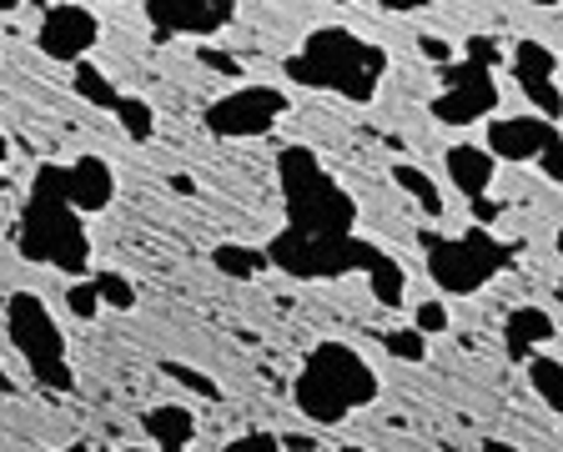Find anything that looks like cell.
I'll use <instances>...</instances> for the list:
<instances>
[{"mask_svg":"<svg viewBox=\"0 0 563 452\" xmlns=\"http://www.w3.org/2000/svg\"><path fill=\"white\" fill-rule=\"evenodd\" d=\"M282 76L292 86H312V91H332L352 106H367L377 101L387 81V51L347 25H317L307 31L297 56H287Z\"/></svg>","mask_w":563,"mask_h":452,"instance_id":"1","label":"cell"},{"mask_svg":"<svg viewBox=\"0 0 563 452\" xmlns=\"http://www.w3.org/2000/svg\"><path fill=\"white\" fill-rule=\"evenodd\" d=\"M377 397H383L377 367L352 348V342H342V337L317 342V348L307 352L302 372H297V383H292L297 412H302L307 422H317V428H338V422H347L352 412L373 407Z\"/></svg>","mask_w":563,"mask_h":452,"instance_id":"2","label":"cell"},{"mask_svg":"<svg viewBox=\"0 0 563 452\" xmlns=\"http://www.w3.org/2000/svg\"><path fill=\"white\" fill-rule=\"evenodd\" d=\"M277 181L282 201H287V227L317 236H347L357 232V201L338 176L322 166L312 146H282L277 156Z\"/></svg>","mask_w":563,"mask_h":452,"instance_id":"3","label":"cell"},{"mask_svg":"<svg viewBox=\"0 0 563 452\" xmlns=\"http://www.w3.org/2000/svg\"><path fill=\"white\" fill-rule=\"evenodd\" d=\"M21 252L31 262H46V267L66 272V277H81L91 267V236H86V217L70 207L66 197H46V191H31L21 211Z\"/></svg>","mask_w":563,"mask_h":452,"instance_id":"4","label":"cell"},{"mask_svg":"<svg viewBox=\"0 0 563 452\" xmlns=\"http://www.w3.org/2000/svg\"><path fill=\"white\" fill-rule=\"evenodd\" d=\"M422 256H428V272H433V282L448 297H473V291L488 287L514 262V246H504L488 227L473 221L463 236L422 232Z\"/></svg>","mask_w":563,"mask_h":452,"instance_id":"5","label":"cell"},{"mask_svg":"<svg viewBox=\"0 0 563 452\" xmlns=\"http://www.w3.org/2000/svg\"><path fill=\"white\" fill-rule=\"evenodd\" d=\"M377 252L383 246H373L357 232L317 236V232H297V227H282L267 242V262L297 282H332V277H347V272H367Z\"/></svg>","mask_w":563,"mask_h":452,"instance_id":"6","label":"cell"},{"mask_svg":"<svg viewBox=\"0 0 563 452\" xmlns=\"http://www.w3.org/2000/svg\"><path fill=\"white\" fill-rule=\"evenodd\" d=\"M5 332H11L15 352L25 357V367L35 372L41 387H56V393L76 387V372L66 362V332H60L56 312L41 301V291H11V301H5Z\"/></svg>","mask_w":563,"mask_h":452,"instance_id":"7","label":"cell"},{"mask_svg":"<svg viewBox=\"0 0 563 452\" xmlns=\"http://www.w3.org/2000/svg\"><path fill=\"white\" fill-rule=\"evenodd\" d=\"M287 117V91L267 81H236L232 91H222L217 101H207L201 126L222 141H257L267 136L277 121Z\"/></svg>","mask_w":563,"mask_h":452,"instance_id":"8","label":"cell"},{"mask_svg":"<svg viewBox=\"0 0 563 452\" xmlns=\"http://www.w3.org/2000/svg\"><path fill=\"white\" fill-rule=\"evenodd\" d=\"M483 146H488L498 162H539V172L549 176V181H563V126L539 117V111L488 121V141H483Z\"/></svg>","mask_w":563,"mask_h":452,"instance_id":"9","label":"cell"},{"mask_svg":"<svg viewBox=\"0 0 563 452\" xmlns=\"http://www.w3.org/2000/svg\"><path fill=\"white\" fill-rule=\"evenodd\" d=\"M498 111V81L488 60H448L443 66V96L433 101V117L443 126H478Z\"/></svg>","mask_w":563,"mask_h":452,"instance_id":"10","label":"cell"},{"mask_svg":"<svg viewBox=\"0 0 563 452\" xmlns=\"http://www.w3.org/2000/svg\"><path fill=\"white\" fill-rule=\"evenodd\" d=\"M35 46L41 56L56 60V66H76L101 46V15L81 0H56L46 15H41V31H35Z\"/></svg>","mask_w":563,"mask_h":452,"instance_id":"11","label":"cell"},{"mask_svg":"<svg viewBox=\"0 0 563 452\" xmlns=\"http://www.w3.org/2000/svg\"><path fill=\"white\" fill-rule=\"evenodd\" d=\"M146 15L162 35H217L236 21V0H146Z\"/></svg>","mask_w":563,"mask_h":452,"instance_id":"12","label":"cell"},{"mask_svg":"<svg viewBox=\"0 0 563 452\" xmlns=\"http://www.w3.org/2000/svg\"><path fill=\"white\" fill-rule=\"evenodd\" d=\"M60 186H66V201L81 217H96L117 201V172L106 156H76V162L60 166Z\"/></svg>","mask_w":563,"mask_h":452,"instance_id":"13","label":"cell"},{"mask_svg":"<svg viewBox=\"0 0 563 452\" xmlns=\"http://www.w3.org/2000/svg\"><path fill=\"white\" fill-rule=\"evenodd\" d=\"M443 176L453 181L457 197H488L493 191V176H498V156L488 146H473V141H457V146L443 151Z\"/></svg>","mask_w":563,"mask_h":452,"instance_id":"14","label":"cell"},{"mask_svg":"<svg viewBox=\"0 0 563 452\" xmlns=\"http://www.w3.org/2000/svg\"><path fill=\"white\" fill-rule=\"evenodd\" d=\"M141 428L156 448H172V452H187V442L197 438V412L187 403H156L141 412Z\"/></svg>","mask_w":563,"mask_h":452,"instance_id":"15","label":"cell"},{"mask_svg":"<svg viewBox=\"0 0 563 452\" xmlns=\"http://www.w3.org/2000/svg\"><path fill=\"white\" fill-rule=\"evenodd\" d=\"M508 357L514 362H528L533 357V348H543V342H553L559 337V322H553L543 307H518V312H508Z\"/></svg>","mask_w":563,"mask_h":452,"instance_id":"16","label":"cell"},{"mask_svg":"<svg viewBox=\"0 0 563 452\" xmlns=\"http://www.w3.org/2000/svg\"><path fill=\"white\" fill-rule=\"evenodd\" d=\"M367 291L383 312H402V301H408V267H402L398 256L377 252L373 267H367Z\"/></svg>","mask_w":563,"mask_h":452,"instance_id":"17","label":"cell"},{"mask_svg":"<svg viewBox=\"0 0 563 452\" xmlns=\"http://www.w3.org/2000/svg\"><path fill=\"white\" fill-rule=\"evenodd\" d=\"M70 86H76V96H81L86 106H96V111H117V101H121V86L111 81L91 56L70 66Z\"/></svg>","mask_w":563,"mask_h":452,"instance_id":"18","label":"cell"},{"mask_svg":"<svg viewBox=\"0 0 563 452\" xmlns=\"http://www.w3.org/2000/svg\"><path fill=\"white\" fill-rule=\"evenodd\" d=\"M393 181H398L402 191H408V197L418 201V211H422V217H433V221H438V217H443V211H448V201H443V186H438L433 176L422 172V166H412V162H393Z\"/></svg>","mask_w":563,"mask_h":452,"instance_id":"19","label":"cell"},{"mask_svg":"<svg viewBox=\"0 0 563 452\" xmlns=\"http://www.w3.org/2000/svg\"><path fill=\"white\" fill-rule=\"evenodd\" d=\"M211 267L232 282H252L262 267H272V262H267V252H252V246H242V242H217L211 246Z\"/></svg>","mask_w":563,"mask_h":452,"instance_id":"20","label":"cell"},{"mask_svg":"<svg viewBox=\"0 0 563 452\" xmlns=\"http://www.w3.org/2000/svg\"><path fill=\"white\" fill-rule=\"evenodd\" d=\"M523 367H528V383H533V393H539L543 403H549L553 412L563 418V362L549 357V352H533Z\"/></svg>","mask_w":563,"mask_h":452,"instance_id":"21","label":"cell"},{"mask_svg":"<svg viewBox=\"0 0 563 452\" xmlns=\"http://www.w3.org/2000/svg\"><path fill=\"white\" fill-rule=\"evenodd\" d=\"M111 117L121 121V131H126L136 146H146V141L156 136V111H152V101H146V96H126V91H121V101H117V111H111Z\"/></svg>","mask_w":563,"mask_h":452,"instance_id":"22","label":"cell"},{"mask_svg":"<svg viewBox=\"0 0 563 452\" xmlns=\"http://www.w3.org/2000/svg\"><path fill=\"white\" fill-rule=\"evenodd\" d=\"M514 76H559V56L543 41H518L514 46Z\"/></svg>","mask_w":563,"mask_h":452,"instance_id":"23","label":"cell"},{"mask_svg":"<svg viewBox=\"0 0 563 452\" xmlns=\"http://www.w3.org/2000/svg\"><path fill=\"white\" fill-rule=\"evenodd\" d=\"M96 291H101V307H117V312H131L136 307V287H131V277H121V272H101V277H91Z\"/></svg>","mask_w":563,"mask_h":452,"instance_id":"24","label":"cell"},{"mask_svg":"<svg viewBox=\"0 0 563 452\" xmlns=\"http://www.w3.org/2000/svg\"><path fill=\"white\" fill-rule=\"evenodd\" d=\"M162 372H166V377H176V383L187 387L191 397H207V403H222V387L211 383L207 372H197V367H181V362H162Z\"/></svg>","mask_w":563,"mask_h":452,"instance_id":"25","label":"cell"},{"mask_svg":"<svg viewBox=\"0 0 563 452\" xmlns=\"http://www.w3.org/2000/svg\"><path fill=\"white\" fill-rule=\"evenodd\" d=\"M383 342H387V352H393V357H402V362H422V357H428V337H422L418 327H398V332H387Z\"/></svg>","mask_w":563,"mask_h":452,"instance_id":"26","label":"cell"},{"mask_svg":"<svg viewBox=\"0 0 563 452\" xmlns=\"http://www.w3.org/2000/svg\"><path fill=\"white\" fill-rule=\"evenodd\" d=\"M66 307L81 317V322H96V317H101V291H96V282H81V277L70 282Z\"/></svg>","mask_w":563,"mask_h":452,"instance_id":"27","label":"cell"},{"mask_svg":"<svg viewBox=\"0 0 563 452\" xmlns=\"http://www.w3.org/2000/svg\"><path fill=\"white\" fill-rule=\"evenodd\" d=\"M412 327H418L422 337H443L448 327H453V312H448V301H422L418 312H412Z\"/></svg>","mask_w":563,"mask_h":452,"instance_id":"28","label":"cell"},{"mask_svg":"<svg viewBox=\"0 0 563 452\" xmlns=\"http://www.w3.org/2000/svg\"><path fill=\"white\" fill-rule=\"evenodd\" d=\"M222 452H282V432H242V438H232Z\"/></svg>","mask_w":563,"mask_h":452,"instance_id":"29","label":"cell"},{"mask_svg":"<svg viewBox=\"0 0 563 452\" xmlns=\"http://www.w3.org/2000/svg\"><path fill=\"white\" fill-rule=\"evenodd\" d=\"M197 56H201V66H211V70H217V76H227V81H246L242 60H236V56H227V51H217V46H201Z\"/></svg>","mask_w":563,"mask_h":452,"instance_id":"30","label":"cell"},{"mask_svg":"<svg viewBox=\"0 0 563 452\" xmlns=\"http://www.w3.org/2000/svg\"><path fill=\"white\" fill-rule=\"evenodd\" d=\"M418 51L428 60H438V66H448V60H453V46H448L443 35H418Z\"/></svg>","mask_w":563,"mask_h":452,"instance_id":"31","label":"cell"},{"mask_svg":"<svg viewBox=\"0 0 563 452\" xmlns=\"http://www.w3.org/2000/svg\"><path fill=\"white\" fill-rule=\"evenodd\" d=\"M468 56H473V60H488V66H498V41H493V35H473V41H468Z\"/></svg>","mask_w":563,"mask_h":452,"instance_id":"32","label":"cell"},{"mask_svg":"<svg viewBox=\"0 0 563 452\" xmlns=\"http://www.w3.org/2000/svg\"><path fill=\"white\" fill-rule=\"evenodd\" d=\"M377 5H383V11H398V15H412V11H422L428 0H377Z\"/></svg>","mask_w":563,"mask_h":452,"instance_id":"33","label":"cell"},{"mask_svg":"<svg viewBox=\"0 0 563 452\" xmlns=\"http://www.w3.org/2000/svg\"><path fill=\"white\" fill-rule=\"evenodd\" d=\"M483 452H523V448H508L504 438H483Z\"/></svg>","mask_w":563,"mask_h":452,"instance_id":"34","label":"cell"},{"mask_svg":"<svg viewBox=\"0 0 563 452\" xmlns=\"http://www.w3.org/2000/svg\"><path fill=\"white\" fill-rule=\"evenodd\" d=\"M172 186L181 191V197H191V191H197V181H191V176H172Z\"/></svg>","mask_w":563,"mask_h":452,"instance_id":"35","label":"cell"},{"mask_svg":"<svg viewBox=\"0 0 563 452\" xmlns=\"http://www.w3.org/2000/svg\"><path fill=\"white\" fill-rule=\"evenodd\" d=\"M0 393H15V383L5 377V367H0Z\"/></svg>","mask_w":563,"mask_h":452,"instance_id":"36","label":"cell"},{"mask_svg":"<svg viewBox=\"0 0 563 452\" xmlns=\"http://www.w3.org/2000/svg\"><path fill=\"white\" fill-rule=\"evenodd\" d=\"M121 452H172V448H156L152 442V448H121Z\"/></svg>","mask_w":563,"mask_h":452,"instance_id":"37","label":"cell"},{"mask_svg":"<svg viewBox=\"0 0 563 452\" xmlns=\"http://www.w3.org/2000/svg\"><path fill=\"white\" fill-rule=\"evenodd\" d=\"M338 452H367V448H363V442H342Z\"/></svg>","mask_w":563,"mask_h":452,"instance_id":"38","label":"cell"},{"mask_svg":"<svg viewBox=\"0 0 563 452\" xmlns=\"http://www.w3.org/2000/svg\"><path fill=\"white\" fill-rule=\"evenodd\" d=\"M528 5H543V11H549V5H563V0H528Z\"/></svg>","mask_w":563,"mask_h":452,"instance_id":"39","label":"cell"},{"mask_svg":"<svg viewBox=\"0 0 563 452\" xmlns=\"http://www.w3.org/2000/svg\"><path fill=\"white\" fill-rule=\"evenodd\" d=\"M60 452H91V448H86V442H70V448H60Z\"/></svg>","mask_w":563,"mask_h":452,"instance_id":"40","label":"cell"},{"mask_svg":"<svg viewBox=\"0 0 563 452\" xmlns=\"http://www.w3.org/2000/svg\"><path fill=\"white\" fill-rule=\"evenodd\" d=\"M15 5H21V0H0V11H15Z\"/></svg>","mask_w":563,"mask_h":452,"instance_id":"41","label":"cell"},{"mask_svg":"<svg viewBox=\"0 0 563 452\" xmlns=\"http://www.w3.org/2000/svg\"><path fill=\"white\" fill-rule=\"evenodd\" d=\"M0 162H5V136H0Z\"/></svg>","mask_w":563,"mask_h":452,"instance_id":"42","label":"cell"},{"mask_svg":"<svg viewBox=\"0 0 563 452\" xmlns=\"http://www.w3.org/2000/svg\"><path fill=\"white\" fill-rule=\"evenodd\" d=\"M559 301H563V282H559Z\"/></svg>","mask_w":563,"mask_h":452,"instance_id":"43","label":"cell"},{"mask_svg":"<svg viewBox=\"0 0 563 452\" xmlns=\"http://www.w3.org/2000/svg\"><path fill=\"white\" fill-rule=\"evenodd\" d=\"M559 252H563V236H559Z\"/></svg>","mask_w":563,"mask_h":452,"instance_id":"44","label":"cell"},{"mask_svg":"<svg viewBox=\"0 0 563 452\" xmlns=\"http://www.w3.org/2000/svg\"><path fill=\"white\" fill-rule=\"evenodd\" d=\"M338 5H347V0H338Z\"/></svg>","mask_w":563,"mask_h":452,"instance_id":"45","label":"cell"}]
</instances>
